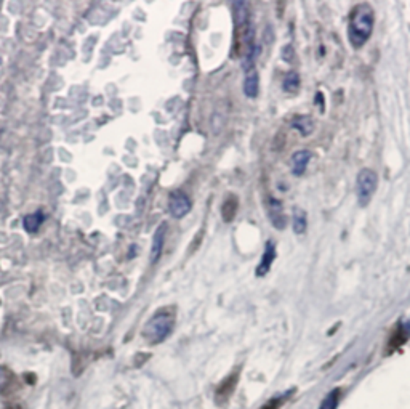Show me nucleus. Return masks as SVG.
I'll return each mask as SVG.
<instances>
[{"instance_id": "1", "label": "nucleus", "mask_w": 410, "mask_h": 409, "mask_svg": "<svg viewBox=\"0 0 410 409\" xmlns=\"http://www.w3.org/2000/svg\"><path fill=\"white\" fill-rule=\"evenodd\" d=\"M375 24V14L374 9L369 4H359L351 14L349 26H348V37L349 43L354 48L364 47L370 39L372 31Z\"/></svg>"}, {"instance_id": "2", "label": "nucleus", "mask_w": 410, "mask_h": 409, "mask_svg": "<svg viewBox=\"0 0 410 409\" xmlns=\"http://www.w3.org/2000/svg\"><path fill=\"white\" fill-rule=\"evenodd\" d=\"M175 328V311L172 309L159 310L149 321L144 324L143 337L152 345L162 343Z\"/></svg>"}, {"instance_id": "3", "label": "nucleus", "mask_w": 410, "mask_h": 409, "mask_svg": "<svg viewBox=\"0 0 410 409\" xmlns=\"http://www.w3.org/2000/svg\"><path fill=\"white\" fill-rule=\"evenodd\" d=\"M378 187V175L372 169H362L357 174L356 180V196L359 206L365 207L375 195Z\"/></svg>"}, {"instance_id": "4", "label": "nucleus", "mask_w": 410, "mask_h": 409, "mask_svg": "<svg viewBox=\"0 0 410 409\" xmlns=\"http://www.w3.org/2000/svg\"><path fill=\"white\" fill-rule=\"evenodd\" d=\"M237 380H239V369L233 371L226 379H223L218 383V387L215 390V403L218 406H224L229 401L237 387Z\"/></svg>"}, {"instance_id": "5", "label": "nucleus", "mask_w": 410, "mask_h": 409, "mask_svg": "<svg viewBox=\"0 0 410 409\" xmlns=\"http://www.w3.org/2000/svg\"><path fill=\"white\" fill-rule=\"evenodd\" d=\"M192 202L189 196L183 193V191H173L169 197V210L175 219H183L184 215L191 212Z\"/></svg>"}, {"instance_id": "6", "label": "nucleus", "mask_w": 410, "mask_h": 409, "mask_svg": "<svg viewBox=\"0 0 410 409\" xmlns=\"http://www.w3.org/2000/svg\"><path fill=\"white\" fill-rule=\"evenodd\" d=\"M266 210L273 225L278 229H284L287 225V217L284 215V209H282L280 201L274 200V197H268Z\"/></svg>"}, {"instance_id": "7", "label": "nucleus", "mask_w": 410, "mask_h": 409, "mask_svg": "<svg viewBox=\"0 0 410 409\" xmlns=\"http://www.w3.org/2000/svg\"><path fill=\"white\" fill-rule=\"evenodd\" d=\"M275 255H278V252H275L274 242L268 241L266 246H265V251H263L260 264H258V266H256V276L258 278L266 276L269 268H271V265H273V262L275 260Z\"/></svg>"}, {"instance_id": "8", "label": "nucleus", "mask_w": 410, "mask_h": 409, "mask_svg": "<svg viewBox=\"0 0 410 409\" xmlns=\"http://www.w3.org/2000/svg\"><path fill=\"white\" fill-rule=\"evenodd\" d=\"M311 151L308 150H298L297 152H293V156L290 159V169H292V174L295 177H301L306 172L308 164L311 161Z\"/></svg>"}, {"instance_id": "9", "label": "nucleus", "mask_w": 410, "mask_h": 409, "mask_svg": "<svg viewBox=\"0 0 410 409\" xmlns=\"http://www.w3.org/2000/svg\"><path fill=\"white\" fill-rule=\"evenodd\" d=\"M260 92V76L256 69H248L246 79H243V93L247 98H256Z\"/></svg>"}, {"instance_id": "10", "label": "nucleus", "mask_w": 410, "mask_h": 409, "mask_svg": "<svg viewBox=\"0 0 410 409\" xmlns=\"http://www.w3.org/2000/svg\"><path fill=\"white\" fill-rule=\"evenodd\" d=\"M165 234H167V225L162 223L157 229L156 233H154V238H152V247H151V264H156L159 260L160 254H162V249H164V242H165Z\"/></svg>"}, {"instance_id": "11", "label": "nucleus", "mask_w": 410, "mask_h": 409, "mask_svg": "<svg viewBox=\"0 0 410 409\" xmlns=\"http://www.w3.org/2000/svg\"><path fill=\"white\" fill-rule=\"evenodd\" d=\"M292 127L295 130H298L303 137H308L311 135L314 130V123L310 116H295L292 119Z\"/></svg>"}, {"instance_id": "12", "label": "nucleus", "mask_w": 410, "mask_h": 409, "mask_svg": "<svg viewBox=\"0 0 410 409\" xmlns=\"http://www.w3.org/2000/svg\"><path fill=\"white\" fill-rule=\"evenodd\" d=\"M292 227H293V232L297 234H301L306 232V227H308V217L306 212L303 209L300 207H295L293 212H292Z\"/></svg>"}, {"instance_id": "13", "label": "nucleus", "mask_w": 410, "mask_h": 409, "mask_svg": "<svg viewBox=\"0 0 410 409\" xmlns=\"http://www.w3.org/2000/svg\"><path fill=\"white\" fill-rule=\"evenodd\" d=\"M45 220V217L42 212H34V214H29V215H26L24 217V220H23V227L26 232H29V233H36L38 227L42 225Z\"/></svg>"}, {"instance_id": "14", "label": "nucleus", "mask_w": 410, "mask_h": 409, "mask_svg": "<svg viewBox=\"0 0 410 409\" xmlns=\"http://www.w3.org/2000/svg\"><path fill=\"white\" fill-rule=\"evenodd\" d=\"M340 398H342V388H333L322 400V403H320L319 409H337Z\"/></svg>"}, {"instance_id": "15", "label": "nucleus", "mask_w": 410, "mask_h": 409, "mask_svg": "<svg viewBox=\"0 0 410 409\" xmlns=\"http://www.w3.org/2000/svg\"><path fill=\"white\" fill-rule=\"evenodd\" d=\"M282 87H284V90L288 93L297 92L298 87H300V74L295 73V71L288 73L284 78V82H282Z\"/></svg>"}, {"instance_id": "16", "label": "nucleus", "mask_w": 410, "mask_h": 409, "mask_svg": "<svg viewBox=\"0 0 410 409\" xmlns=\"http://www.w3.org/2000/svg\"><path fill=\"white\" fill-rule=\"evenodd\" d=\"M237 210V200L234 196H229L223 204V219L226 222H231L234 219Z\"/></svg>"}, {"instance_id": "17", "label": "nucleus", "mask_w": 410, "mask_h": 409, "mask_svg": "<svg viewBox=\"0 0 410 409\" xmlns=\"http://www.w3.org/2000/svg\"><path fill=\"white\" fill-rule=\"evenodd\" d=\"M292 392L290 393H284V395H278V396H273L271 400H268L265 405H263L260 409H280L284 406V403L290 398Z\"/></svg>"}, {"instance_id": "18", "label": "nucleus", "mask_w": 410, "mask_h": 409, "mask_svg": "<svg viewBox=\"0 0 410 409\" xmlns=\"http://www.w3.org/2000/svg\"><path fill=\"white\" fill-rule=\"evenodd\" d=\"M5 382H6V374H5V371L0 368V387H4Z\"/></svg>"}]
</instances>
